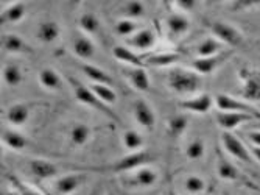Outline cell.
Returning <instances> with one entry per match:
<instances>
[{
    "mask_svg": "<svg viewBox=\"0 0 260 195\" xmlns=\"http://www.w3.org/2000/svg\"><path fill=\"white\" fill-rule=\"evenodd\" d=\"M83 74L93 83V85H106V86H112L114 80L111 78V75H108L106 72L93 64H81L80 66Z\"/></svg>",
    "mask_w": 260,
    "mask_h": 195,
    "instance_id": "23",
    "label": "cell"
},
{
    "mask_svg": "<svg viewBox=\"0 0 260 195\" xmlns=\"http://www.w3.org/2000/svg\"><path fill=\"white\" fill-rule=\"evenodd\" d=\"M27 13V8H25V4L22 2H16L13 4L11 7L5 8L0 14V19H2V23H17L23 19Z\"/></svg>",
    "mask_w": 260,
    "mask_h": 195,
    "instance_id": "29",
    "label": "cell"
},
{
    "mask_svg": "<svg viewBox=\"0 0 260 195\" xmlns=\"http://www.w3.org/2000/svg\"><path fill=\"white\" fill-rule=\"evenodd\" d=\"M187 127H188V120L185 116H175L169 120V131L175 137L181 136L187 130Z\"/></svg>",
    "mask_w": 260,
    "mask_h": 195,
    "instance_id": "39",
    "label": "cell"
},
{
    "mask_svg": "<svg viewBox=\"0 0 260 195\" xmlns=\"http://www.w3.org/2000/svg\"><path fill=\"white\" fill-rule=\"evenodd\" d=\"M28 165H30L31 175L39 180H49V178H55L58 175V167L47 159L36 158V159H31Z\"/></svg>",
    "mask_w": 260,
    "mask_h": 195,
    "instance_id": "16",
    "label": "cell"
},
{
    "mask_svg": "<svg viewBox=\"0 0 260 195\" xmlns=\"http://www.w3.org/2000/svg\"><path fill=\"white\" fill-rule=\"evenodd\" d=\"M215 105L221 113H242V114H251L255 119H258L260 111L255 109L252 105L242 102L240 99H235V97L226 95V94H218L215 97Z\"/></svg>",
    "mask_w": 260,
    "mask_h": 195,
    "instance_id": "6",
    "label": "cell"
},
{
    "mask_svg": "<svg viewBox=\"0 0 260 195\" xmlns=\"http://www.w3.org/2000/svg\"><path fill=\"white\" fill-rule=\"evenodd\" d=\"M170 195H176V193L175 192H170Z\"/></svg>",
    "mask_w": 260,
    "mask_h": 195,
    "instance_id": "48",
    "label": "cell"
},
{
    "mask_svg": "<svg viewBox=\"0 0 260 195\" xmlns=\"http://www.w3.org/2000/svg\"><path fill=\"white\" fill-rule=\"evenodd\" d=\"M2 78L5 81L7 86L10 88H16L22 83L23 80V74H22V69L17 66V64H13V63H8L4 66L2 69Z\"/></svg>",
    "mask_w": 260,
    "mask_h": 195,
    "instance_id": "31",
    "label": "cell"
},
{
    "mask_svg": "<svg viewBox=\"0 0 260 195\" xmlns=\"http://www.w3.org/2000/svg\"><path fill=\"white\" fill-rule=\"evenodd\" d=\"M221 145L228 155H231L235 159H239L240 162H245V164L252 162V155H251L249 149L243 144V141L239 136L232 134L231 131H223Z\"/></svg>",
    "mask_w": 260,
    "mask_h": 195,
    "instance_id": "5",
    "label": "cell"
},
{
    "mask_svg": "<svg viewBox=\"0 0 260 195\" xmlns=\"http://www.w3.org/2000/svg\"><path fill=\"white\" fill-rule=\"evenodd\" d=\"M8 180H10V183L13 184V187L16 189V192L19 193V195H42L39 190H36V189H33L31 186H28V184H25V183H22L19 178H16V177H8Z\"/></svg>",
    "mask_w": 260,
    "mask_h": 195,
    "instance_id": "40",
    "label": "cell"
},
{
    "mask_svg": "<svg viewBox=\"0 0 260 195\" xmlns=\"http://www.w3.org/2000/svg\"><path fill=\"white\" fill-rule=\"evenodd\" d=\"M175 5L181 11H192L195 8L197 2H195V0H176Z\"/></svg>",
    "mask_w": 260,
    "mask_h": 195,
    "instance_id": "42",
    "label": "cell"
},
{
    "mask_svg": "<svg viewBox=\"0 0 260 195\" xmlns=\"http://www.w3.org/2000/svg\"><path fill=\"white\" fill-rule=\"evenodd\" d=\"M167 85L173 92L187 95V94H195L200 89L201 80L200 75L193 70H187L184 67H175L169 70Z\"/></svg>",
    "mask_w": 260,
    "mask_h": 195,
    "instance_id": "2",
    "label": "cell"
},
{
    "mask_svg": "<svg viewBox=\"0 0 260 195\" xmlns=\"http://www.w3.org/2000/svg\"><path fill=\"white\" fill-rule=\"evenodd\" d=\"M258 119H260V116H258ZM251 130L260 131V120H258V122H251Z\"/></svg>",
    "mask_w": 260,
    "mask_h": 195,
    "instance_id": "45",
    "label": "cell"
},
{
    "mask_svg": "<svg viewBox=\"0 0 260 195\" xmlns=\"http://www.w3.org/2000/svg\"><path fill=\"white\" fill-rule=\"evenodd\" d=\"M106 195H112V192H108V193H106Z\"/></svg>",
    "mask_w": 260,
    "mask_h": 195,
    "instance_id": "49",
    "label": "cell"
},
{
    "mask_svg": "<svg viewBox=\"0 0 260 195\" xmlns=\"http://www.w3.org/2000/svg\"><path fill=\"white\" fill-rule=\"evenodd\" d=\"M123 19H131V20H136V19H140L142 16L145 14V7L142 2H137V0H131V2H126L122 10H120Z\"/></svg>",
    "mask_w": 260,
    "mask_h": 195,
    "instance_id": "35",
    "label": "cell"
},
{
    "mask_svg": "<svg viewBox=\"0 0 260 195\" xmlns=\"http://www.w3.org/2000/svg\"><path fill=\"white\" fill-rule=\"evenodd\" d=\"M157 178H159V175L156 170L145 165V167L137 169L128 180H125V186L136 187V189H145V187L154 186L157 183Z\"/></svg>",
    "mask_w": 260,
    "mask_h": 195,
    "instance_id": "9",
    "label": "cell"
},
{
    "mask_svg": "<svg viewBox=\"0 0 260 195\" xmlns=\"http://www.w3.org/2000/svg\"><path fill=\"white\" fill-rule=\"evenodd\" d=\"M7 195H19L17 192H10V193H7Z\"/></svg>",
    "mask_w": 260,
    "mask_h": 195,
    "instance_id": "46",
    "label": "cell"
},
{
    "mask_svg": "<svg viewBox=\"0 0 260 195\" xmlns=\"http://www.w3.org/2000/svg\"><path fill=\"white\" fill-rule=\"evenodd\" d=\"M217 174L224 181H235L240 178L239 169L221 153H218V159H217Z\"/></svg>",
    "mask_w": 260,
    "mask_h": 195,
    "instance_id": "25",
    "label": "cell"
},
{
    "mask_svg": "<svg viewBox=\"0 0 260 195\" xmlns=\"http://www.w3.org/2000/svg\"><path fill=\"white\" fill-rule=\"evenodd\" d=\"M112 55L115 57V60L128 64L129 67H145L142 55L134 53V50H131V48H128L125 45H115L112 48Z\"/></svg>",
    "mask_w": 260,
    "mask_h": 195,
    "instance_id": "21",
    "label": "cell"
},
{
    "mask_svg": "<svg viewBox=\"0 0 260 195\" xmlns=\"http://www.w3.org/2000/svg\"><path fill=\"white\" fill-rule=\"evenodd\" d=\"M167 27H169V32L172 35L182 36L190 30V22H188V19L184 14L173 13L167 17Z\"/></svg>",
    "mask_w": 260,
    "mask_h": 195,
    "instance_id": "28",
    "label": "cell"
},
{
    "mask_svg": "<svg viewBox=\"0 0 260 195\" xmlns=\"http://www.w3.org/2000/svg\"><path fill=\"white\" fill-rule=\"evenodd\" d=\"M92 134V128L84 125V124H77L70 130V142L77 147H83L84 144H87V141L90 139Z\"/></svg>",
    "mask_w": 260,
    "mask_h": 195,
    "instance_id": "32",
    "label": "cell"
},
{
    "mask_svg": "<svg viewBox=\"0 0 260 195\" xmlns=\"http://www.w3.org/2000/svg\"><path fill=\"white\" fill-rule=\"evenodd\" d=\"M254 116L251 114H242V113H218L217 114V122L218 125L224 130V131H231L234 128H237L240 125L245 124H251L254 122Z\"/></svg>",
    "mask_w": 260,
    "mask_h": 195,
    "instance_id": "12",
    "label": "cell"
},
{
    "mask_svg": "<svg viewBox=\"0 0 260 195\" xmlns=\"http://www.w3.org/2000/svg\"><path fill=\"white\" fill-rule=\"evenodd\" d=\"M2 47L4 50L8 53H14V55H20V53H33V48L23 41L22 38H19L17 35H4L2 36Z\"/></svg>",
    "mask_w": 260,
    "mask_h": 195,
    "instance_id": "20",
    "label": "cell"
},
{
    "mask_svg": "<svg viewBox=\"0 0 260 195\" xmlns=\"http://www.w3.org/2000/svg\"><path fill=\"white\" fill-rule=\"evenodd\" d=\"M184 190L190 195H200L206 190V181L198 175H190L184 180Z\"/></svg>",
    "mask_w": 260,
    "mask_h": 195,
    "instance_id": "38",
    "label": "cell"
},
{
    "mask_svg": "<svg viewBox=\"0 0 260 195\" xmlns=\"http://www.w3.org/2000/svg\"><path fill=\"white\" fill-rule=\"evenodd\" d=\"M92 195H99V190H93V192H92Z\"/></svg>",
    "mask_w": 260,
    "mask_h": 195,
    "instance_id": "47",
    "label": "cell"
},
{
    "mask_svg": "<svg viewBox=\"0 0 260 195\" xmlns=\"http://www.w3.org/2000/svg\"><path fill=\"white\" fill-rule=\"evenodd\" d=\"M151 156L147 152H134L128 153L126 156L120 158L117 162H112L106 167H95L93 170H99V172H108V174H128L133 170H137L140 167H145L148 162H151Z\"/></svg>",
    "mask_w": 260,
    "mask_h": 195,
    "instance_id": "3",
    "label": "cell"
},
{
    "mask_svg": "<svg viewBox=\"0 0 260 195\" xmlns=\"http://www.w3.org/2000/svg\"><path fill=\"white\" fill-rule=\"evenodd\" d=\"M80 29L86 33V35H97L100 32V20L90 14V13H84L80 16Z\"/></svg>",
    "mask_w": 260,
    "mask_h": 195,
    "instance_id": "37",
    "label": "cell"
},
{
    "mask_svg": "<svg viewBox=\"0 0 260 195\" xmlns=\"http://www.w3.org/2000/svg\"><path fill=\"white\" fill-rule=\"evenodd\" d=\"M145 67L153 66V67H170L176 64L181 60V55L176 52H159V53H151V55H142Z\"/></svg>",
    "mask_w": 260,
    "mask_h": 195,
    "instance_id": "17",
    "label": "cell"
},
{
    "mask_svg": "<svg viewBox=\"0 0 260 195\" xmlns=\"http://www.w3.org/2000/svg\"><path fill=\"white\" fill-rule=\"evenodd\" d=\"M210 30L214 33L215 39H218L223 45H229V47H239L243 42V36L242 33L235 29L231 23L226 22H214L210 25Z\"/></svg>",
    "mask_w": 260,
    "mask_h": 195,
    "instance_id": "7",
    "label": "cell"
},
{
    "mask_svg": "<svg viewBox=\"0 0 260 195\" xmlns=\"http://www.w3.org/2000/svg\"><path fill=\"white\" fill-rule=\"evenodd\" d=\"M86 178H87V175L83 174V172L64 175V177H61V178H58L55 181V190L59 195H69V193H72L74 190H77L86 181Z\"/></svg>",
    "mask_w": 260,
    "mask_h": 195,
    "instance_id": "13",
    "label": "cell"
},
{
    "mask_svg": "<svg viewBox=\"0 0 260 195\" xmlns=\"http://www.w3.org/2000/svg\"><path fill=\"white\" fill-rule=\"evenodd\" d=\"M2 144L5 147L14 150V152H22L27 149L28 145V139L20 134L19 131H14V130H5L2 133Z\"/></svg>",
    "mask_w": 260,
    "mask_h": 195,
    "instance_id": "24",
    "label": "cell"
},
{
    "mask_svg": "<svg viewBox=\"0 0 260 195\" xmlns=\"http://www.w3.org/2000/svg\"><path fill=\"white\" fill-rule=\"evenodd\" d=\"M245 136L248 137V141L251 142V145H254V147H260V131L245 130Z\"/></svg>",
    "mask_w": 260,
    "mask_h": 195,
    "instance_id": "43",
    "label": "cell"
},
{
    "mask_svg": "<svg viewBox=\"0 0 260 195\" xmlns=\"http://www.w3.org/2000/svg\"><path fill=\"white\" fill-rule=\"evenodd\" d=\"M47 195H50V193H47Z\"/></svg>",
    "mask_w": 260,
    "mask_h": 195,
    "instance_id": "50",
    "label": "cell"
},
{
    "mask_svg": "<svg viewBox=\"0 0 260 195\" xmlns=\"http://www.w3.org/2000/svg\"><path fill=\"white\" fill-rule=\"evenodd\" d=\"M223 52V44L215 39V38H206L200 41L195 47V55L198 58H207V57H214Z\"/></svg>",
    "mask_w": 260,
    "mask_h": 195,
    "instance_id": "22",
    "label": "cell"
},
{
    "mask_svg": "<svg viewBox=\"0 0 260 195\" xmlns=\"http://www.w3.org/2000/svg\"><path fill=\"white\" fill-rule=\"evenodd\" d=\"M72 50L74 55L80 60H90L93 55H95V44L93 41L87 36H75L72 41Z\"/></svg>",
    "mask_w": 260,
    "mask_h": 195,
    "instance_id": "19",
    "label": "cell"
},
{
    "mask_svg": "<svg viewBox=\"0 0 260 195\" xmlns=\"http://www.w3.org/2000/svg\"><path fill=\"white\" fill-rule=\"evenodd\" d=\"M89 88H90V91H92L93 94H95L103 103H106L108 106H109V105H114V103L117 102V94L114 92V89H112L111 86H106V85H93V83H92Z\"/></svg>",
    "mask_w": 260,
    "mask_h": 195,
    "instance_id": "34",
    "label": "cell"
},
{
    "mask_svg": "<svg viewBox=\"0 0 260 195\" xmlns=\"http://www.w3.org/2000/svg\"><path fill=\"white\" fill-rule=\"evenodd\" d=\"M123 77L129 81V85L140 91V92H145L150 89V77L147 74L145 67H128L123 69Z\"/></svg>",
    "mask_w": 260,
    "mask_h": 195,
    "instance_id": "14",
    "label": "cell"
},
{
    "mask_svg": "<svg viewBox=\"0 0 260 195\" xmlns=\"http://www.w3.org/2000/svg\"><path fill=\"white\" fill-rule=\"evenodd\" d=\"M133 114L137 124L145 128V130H153L156 125V114L153 108L145 102V100H137L133 106Z\"/></svg>",
    "mask_w": 260,
    "mask_h": 195,
    "instance_id": "11",
    "label": "cell"
},
{
    "mask_svg": "<svg viewBox=\"0 0 260 195\" xmlns=\"http://www.w3.org/2000/svg\"><path fill=\"white\" fill-rule=\"evenodd\" d=\"M212 105H214V99L209 94H200L197 97H192V99L182 100L179 103V106L185 111L190 113H197V114H206L210 111Z\"/></svg>",
    "mask_w": 260,
    "mask_h": 195,
    "instance_id": "15",
    "label": "cell"
},
{
    "mask_svg": "<svg viewBox=\"0 0 260 195\" xmlns=\"http://www.w3.org/2000/svg\"><path fill=\"white\" fill-rule=\"evenodd\" d=\"M59 33H61L59 25H58V22H55V20H45L38 27V39L42 44L55 42L58 39Z\"/></svg>",
    "mask_w": 260,
    "mask_h": 195,
    "instance_id": "26",
    "label": "cell"
},
{
    "mask_svg": "<svg viewBox=\"0 0 260 195\" xmlns=\"http://www.w3.org/2000/svg\"><path fill=\"white\" fill-rule=\"evenodd\" d=\"M206 153V144L201 137H195L187 144L185 147V156L192 161H198Z\"/></svg>",
    "mask_w": 260,
    "mask_h": 195,
    "instance_id": "36",
    "label": "cell"
},
{
    "mask_svg": "<svg viewBox=\"0 0 260 195\" xmlns=\"http://www.w3.org/2000/svg\"><path fill=\"white\" fill-rule=\"evenodd\" d=\"M126 44H128L126 47L131 48V50H137L140 53H144V52L151 50V48L156 45V35L150 29H142L136 35L128 38Z\"/></svg>",
    "mask_w": 260,
    "mask_h": 195,
    "instance_id": "10",
    "label": "cell"
},
{
    "mask_svg": "<svg viewBox=\"0 0 260 195\" xmlns=\"http://www.w3.org/2000/svg\"><path fill=\"white\" fill-rule=\"evenodd\" d=\"M260 7V0H235V2H231V11H246L251 8Z\"/></svg>",
    "mask_w": 260,
    "mask_h": 195,
    "instance_id": "41",
    "label": "cell"
},
{
    "mask_svg": "<svg viewBox=\"0 0 260 195\" xmlns=\"http://www.w3.org/2000/svg\"><path fill=\"white\" fill-rule=\"evenodd\" d=\"M67 81H69L70 88H72V91H74L75 99H77L80 103L87 105L89 108H93L95 111L102 113L103 116L109 117L111 120H115L117 124H120L119 116H117V114L111 109V106H108L106 103H103V102L99 99V97L90 91V88H89V86L83 85L81 81H78V80H77V78H74V77H69V78H67Z\"/></svg>",
    "mask_w": 260,
    "mask_h": 195,
    "instance_id": "1",
    "label": "cell"
},
{
    "mask_svg": "<svg viewBox=\"0 0 260 195\" xmlns=\"http://www.w3.org/2000/svg\"><path fill=\"white\" fill-rule=\"evenodd\" d=\"M249 152H251L252 158L260 162V147H254V145H251V150Z\"/></svg>",
    "mask_w": 260,
    "mask_h": 195,
    "instance_id": "44",
    "label": "cell"
},
{
    "mask_svg": "<svg viewBox=\"0 0 260 195\" xmlns=\"http://www.w3.org/2000/svg\"><path fill=\"white\" fill-rule=\"evenodd\" d=\"M122 144L128 152L134 153V152H142L145 141H144V136L137 133L136 130H126L122 134Z\"/></svg>",
    "mask_w": 260,
    "mask_h": 195,
    "instance_id": "30",
    "label": "cell"
},
{
    "mask_svg": "<svg viewBox=\"0 0 260 195\" xmlns=\"http://www.w3.org/2000/svg\"><path fill=\"white\" fill-rule=\"evenodd\" d=\"M240 94L249 102H260V69L242 67L239 70Z\"/></svg>",
    "mask_w": 260,
    "mask_h": 195,
    "instance_id": "4",
    "label": "cell"
},
{
    "mask_svg": "<svg viewBox=\"0 0 260 195\" xmlns=\"http://www.w3.org/2000/svg\"><path fill=\"white\" fill-rule=\"evenodd\" d=\"M231 55V50L221 52L214 57H207V58H197L190 63L193 72H197L198 75H210L212 72H215Z\"/></svg>",
    "mask_w": 260,
    "mask_h": 195,
    "instance_id": "8",
    "label": "cell"
},
{
    "mask_svg": "<svg viewBox=\"0 0 260 195\" xmlns=\"http://www.w3.org/2000/svg\"><path fill=\"white\" fill-rule=\"evenodd\" d=\"M30 116H31V109H30V105L27 103H14L7 111V119L14 127L25 125L30 120Z\"/></svg>",
    "mask_w": 260,
    "mask_h": 195,
    "instance_id": "18",
    "label": "cell"
},
{
    "mask_svg": "<svg viewBox=\"0 0 260 195\" xmlns=\"http://www.w3.org/2000/svg\"><path fill=\"white\" fill-rule=\"evenodd\" d=\"M39 83L49 91H59L62 88V78L56 70L50 67H44L39 72Z\"/></svg>",
    "mask_w": 260,
    "mask_h": 195,
    "instance_id": "27",
    "label": "cell"
},
{
    "mask_svg": "<svg viewBox=\"0 0 260 195\" xmlns=\"http://www.w3.org/2000/svg\"><path fill=\"white\" fill-rule=\"evenodd\" d=\"M115 35H119L122 38H131L133 35H136L139 30H142V25L137 20H131V19H122L115 23Z\"/></svg>",
    "mask_w": 260,
    "mask_h": 195,
    "instance_id": "33",
    "label": "cell"
}]
</instances>
